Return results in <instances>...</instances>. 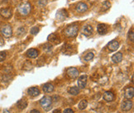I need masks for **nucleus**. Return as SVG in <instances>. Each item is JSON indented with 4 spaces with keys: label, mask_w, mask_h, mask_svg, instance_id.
Listing matches in <instances>:
<instances>
[{
    "label": "nucleus",
    "mask_w": 134,
    "mask_h": 113,
    "mask_svg": "<svg viewBox=\"0 0 134 113\" xmlns=\"http://www.w3.org/2000/svg\"><path fill=\"white\" fill-rule=\"evenodd\" d=\"M51 102H52V98L49 96H45L41 99L40 104L45 111H49L51 109Z\"/></svg>",
    "instance_id": "obj_1"
},
{
    "label": "nucleus",
    "mask_w": 134,
    "mask_h": 113,
    "mask_svg": "<svg viewBox=\"0 0 134 113\" xmlns=\"http://www.w3.org/2000/svg\"><path fill=\"white\" fill-rule=\"evenodd\" d=\"M18 12L23 16H27L31 12V4L27 2H23L19 5Z\"/></svg>",
    "instance_id": "obj_2"
},
{
    "label": "nucleus",
    "mask_w": 134,
    "mask_h": 113,
    "mask_svg": "<svg viewBox=\"0 0 134 113\" xmlns=\"http://www.w3.org/2000/svg\"><path fill=\"white\" fill-rule=\"evenodd\" d=\"M78 30H79V28H78V26L77 25H75V24L70 25L65 30V34L66 37H75L77 35Z\"/></svg>",
    "instance_id": "obj_3"
},
{
    "label": "nucleus",
    "mask_w": 134,
    "mask_h": 113,
    "mask_svg": "<svg viewBox=\"0 0 134 113\" xmlns=\"http://www.w3.org/2000/svg\"><path fill=\"white\" fill-rule=\"evenodd\" d=\"M1 33L3 34V35L6 38H9L12 37L13 35V30L11 26L9 25H4L3 27L1 28Z\"/></svg>",
    "instance_id": "obj_4"
},
{
    "label": "nucleus",
    "mask_w": 134,
    "mask_h": 113,
    "mask_svg": "<svg viewBox=\"0 0 134 113\" xmlns=\"http://www.w3.org/2000/svg\"><path fill=\"white\" fill-rule=\"evenodd\" d=\"M66 74L70 79H76L79 76V71L75 68H70L67 69Z\"/></svg>",
    "instance_id": "obj_5"
},
{
    "label": "nucleus",
    "mask_w": 134,
    "mask_h": 113,
    "mask_svg": "<svg viewBox=\"0 0 134 113\" xmlns=\"http://www.w3.org/2000/svg\"><path fill=\"white\" fill-rule=\"evenodd\" d=\"M66 17H68V13L65 9H60L56 13V18L60 21H63Z\"/></svg>",
    "instance_id": "obj_6"
},
{
    "label": "nucleus",
    "mask_w": 134,
    "mask_h": 113,
    "mask_svg": "<svg viewBox=\"0 0 134 113\" xmlns=\"http://www.w3.org/2000/svg\"><path fill=\"white\" fill-rule=\"evenodd\" d=\"M87 84V75L84 74L80 76L78 79V88H85Z\"/></svg>",
    "instance_id": "obj_7"
},
{
    "label": "nucleus",
    "mask_w": 134,
    "mask_h": 113,
    "mask_svg": "<svg viewBox=\"0 0 134 113\" xmlns=\"http://www.w3.org/2000/svg\"><path fill=\"white\" fill-rule=\"evenodd\" d=\"M0 13H1V16L4 18H10L12 16V10L10 8H2L1 9V12H0Z\"/></svg>",
    "instance_id": "obj_8"
},
{
    "label": "nucleus",
    "mask_w": 134,
    "mask_h": 113,
    "mask_svg": "<svg viewBox=\"0 0 134 113\" xmlns=\"http://www.w3.org/2000/svg\"><path fill=\"white\" fill-rule=\"evenodd\" d=\"M119 47V43L117 40H112L111 42L108 44V48L111 51H115Z\"/></svg>",
    "instance_id": "obj_9"
},
{
    "label": "nucleus",
    "mask_w": 134,
    "mask_h": 113,
    "mask_svg": "<svg viewBox=\"0 0 134 113\" xmlns=\"http://www.w3.org/2000/svg\"><path fill=\"white\" fill-rule=\"evenodd\" d=\"M132 102L129 100H127L125 102H122V109L124 111H128L132 109Z\"/></svg>",
    "instance_id": "obj_10"
},
{
    "label": "nucleus",
    "mask_w": 134,
    "mask_h": 113,
    "mask_svg": "<svg viewBox=\"0 0 134 113\" xmlns=\"http://www.w3.org/2000/svg\"><path fill=\"white\" fill-rule=\"evenodd\" d=\"M97 31H98V32H99V34H100V35H104L108 32V27H107V26L105 24L101 23V24L98 25Z\"/></svg>",
    "instance_id": "obj_11"
},
{
    "label": "nucleus",
    "mask_w": 134,
    "mask_h": 113,
    "mask_svg": "<svg viewBox=\"0 0 134 113\" xmlns=\"http://www.w3.org/2000/svg\"><path fill=\"white\" fill-rule=\"evenodd\" d=\"M88 9V6L85 3H79L76 6V11L79 13H85Z\"/></svg>",
    "instance_id": "obj_12"
},
{
    "label": "nucleus",
    "mask_w": 134,
    "mask_h": 113,
    "mask_svg": "<svg viewBox=\"0 0 134 113\" xmlns=\"http://www.w3.org/2000/svg\"><path fill=\"white\" fill-rule=\"evenodd\" d=\"M124 96L127 99H132L134 96V89L133 88H127L125 89Z\"/></svg>",
    "instance_id": "obj_13"
},
{
    "label": "nucleus",
    "mask_w": 134,
    "mask_h": 113,
    "mask_svg": "<svg viewBox=\"0 0 134 113\" xmlns=\"http://www.w3.org/2000/svg\"><path fill=\"white\" fill-rule=\"evenodd\" d=\"M104 99L106 102H112L114 99V94L110 91H107L104 93Z\"/></svg>",
    "instance_id": "obj_14"
},
{
    "label": "nucleus",
    "mask_w": 134,
    "mask_h": 113,
    "mask_svg": "<svg viewBox=\"0 0 134 113\" xmlns=\"http://www.w3.org/2000/svg\"><path fill=\"white\" fill-rule=\"evenodd\" d=\"M27 93L32 96V97H37L40 94V91L37 88H35V87H32V88H30L27 90Z\"/></svg>",
    "instance_id": "obj_15"
},
{
    "label": "nucleus",
    "mask_w": 134,
    "mask_h": 113,
    "mask_svg": "<svg viewBox=\"0 0 134 113\" xmlns=\"http://www.w3.org/2000/svg\"><path fill=\"white\" fill-rule=\"evenodd\" d=\"M27 55L29 58H32V59L37 58V55H38V51L35 49H29L27 51Z\"/></svg>",
    "instance_id": "obj_16"
},
{
    "label": "nucleus",
    "mask_w": 134,
    "mask_h": 113,
    "mask_svg": "<svg viewBox=\"0 0 134 113\" xmlns=\"http://www.w3.org/2000/svg\"><path fill=\"white\" fill-rule=\"evenodd\" d=\"M93 32H94V29H93V27L90 25L85 26V27L83 28V34L85 35H86V37H89V35H92Z\"/></svg>",
    "instance_id": "obj_17"
},
{
    "label": "nucleus",
    "mask_w": 134,
    "mask_h": 113,
    "mask_svg": "<svg viewBox=\"0 0 134 113\" xmlns=\"http://www.w3.org/2000/svg\"><path fill=\"white\" fill-rule=\"evenodd\" d=\"M17 106L18 108L20 110H23L27 106V102L25 99H20L18 102H17Z\"/></svg>",
    "instance_id": "obj_18"
},
{
    "label": "nucleus",
    "mask_w": 134,
    "mask_h": 113,
    "mask_svg": "<svg viewBox=\"0 0 134 113\" xmlns=\"http://www.w3.org/2000/svg\"><path fill=\"white\" fill-rule=\"evenodd\" d=\"M122 60V53H120V52H118V53H117V54H115V55H113L112 56V60H113V63L118 64V63L121 62Z\"/></svg>",
    "instance_id": "obj_19"
},
{
    "label": "nucleus",
    "mask_w": 134,
    "mask_h": 113,
    "mask_svg": "<svg viewBox=\"0 0 134 113\" xmlns=\"http://www.w3.org/2000/svg\"><path fill=\"white\" fill-rule=\"evenodd\" d=\"M43 91L45 92H51L54 91V86L51 84H46L43 86Z\"/></svg>",
    "instance_id": "obj_20"
},
{
    "label": "nucleus",
    "mask_w": 134,
    "mask_h": 113,
    "mask_svg": "<svg viewBox=\"0 0 134 113\" xmlns=\"http://www.w3.org/2000/svg\"><path fill=\"white\" fill-rule=\"evenodd\" d=\"M69 93L71 95H78L80 93V88L78 87H71L69 89Z\"/></svg>",
    "instance_id": "obj_21"
},
{
    "label": "nucleus",
    "mask_w": 134,
    "mask_h": 113,
    "mask_svg": "<svg viewBox=\"0 0 134 113\" xmlns=\"http://www.w3.org/2000/svg\"><path fill=\"white\" fill-rule=\"evenodd\" d=\"M111 8V3L109 1H105L104 3H103V7H102V11H107Z\"/></svg>",
    "instance_id": "obj_22"
},
{
    "label": "nucleus",
    "mask_w": 134,
    "mask_h": 113,
    "mask_svg": "<svg viewBox=\"0 0 134 113\" xmlns=\"http://www.w3.org/2000/svg\"><path fill=\"white\" fill-rule=\"evenodd\" d=\"M87 105H88V103H87V101L86 100H81L80 102L79 103V109L80 110H84L87 107Z\"/></svg>",
    "instance_id": "obj_23"
},
{
    "label": "nucleus",
    "mask_w": 134,
    "mask_h": 113,
    "mask_svg": "<svg viewBox=\"0 0 134 113\" xmlns=\"http://www.w3.org/2000/svg\"><path fill=\"white\" fill-rule=\"evenodd\" d=\"M48 40H50V41H54L55 43H58L56 40H58L59 41V40L57 39V37H56L55 34H51L48 37Z\"/></svg>",
    "instance_id": "obj_24"
},
{
    "label": "nucleus",
    "mask_w": 134,
    "mask_h": 113,
    "mask_svg": "<svg viewBox=\"0 0 134 113\" xmlns=\"http://www.w3.org/2000/svg\"><path fill=\"white\" fill-rule=\"evenodd\" d=\"M93 59H94V54H93L92 52L88 53L85 56V60H86V61H90Z\"/></svg>",
    "instance_id": "obj_25"
},
{
    "label": "nucleus",
    "mask_w": 134,
    "mask_h": 113,
    "mask_svg": "<svg viewBox=\"0 0 134 113\" xmlns=\"http://www.w3.org/2000/svg\"><path fill=\"white\" fill-rule=\"evenodd\" d=\"M37 4L39 5V7L43 8L47 4V0H37Z\"/></svg>",
    "instance_id": "obj_26"
},
{
    "label": "nucleus",
    "mask_w": 134,
    "mask_h": 113,
    "mask_svg": "<svg viewBox=\"0 0 134 113\" xmlns=\"http://www.w3.org/2000/svg\"><path fill=\"white\" fill-rule=\"evenodd\" d=\"M6 56H7L6 52H5V51H1V52H0V62H2V61H3L6 59Z\"/></svg>",
    "instance_id": "obj_27"
},
{
    "label": "nucleus",
    "mask_w": 134,
    "mask_h": 113,
    "mask_svg": "<svg viewBox=\"0 0 134 113\" xmlns=\"http://www.w3.org/2000/svg\"><path fill=\"white\" fill-rule=\"evenodd\" d=\"M38 32H39V27H33L31 29V34H32V35H37Z\"/></svg>",
    "instance_id": "obj_28"
},
{
    "label": "nucleus",
    "mask_w": 134,
    "mask_h": 113,
    "mask_svg": "<svg viewBox=\"0 0 134 113\" xmlns=\"http://www.w3.org/2000/svg\"><path fill=\"white\" fill-rule=\"evenodd\" d=\"M128 37H129L130 40L132 42L134 41V32H133V30H132L131 32H129V35H128Z\"/></svg>",
    "instance_id": "obj_29"
},
{
    "label": "nucleus",
    "mask_w": 134,
    "mask_h": 113,
    "mask_svg": "<svg viewBox=\"0 0 134 113\" xmlns=\"http://www.w3.org/2000/svg\"><path fill=\"white\" fill-rule=\"evenodd\" d=\"M51 47H52V46H51V45H49V44H46V45L43 46V49H44L46 51H48V50H51Z\"/></svg>",
    "instance_id": "obj_30"
},
{
    "label": "nucleus",
    "mask_w": 134,
    "mask_h": 113,
    "mask_svg": "<svg viewBox=\"0 0 134 113\" xmlns=\"http://www.w3.org/2000/svg\"><path fill=\"white\" fill-rule=\"evenodd\" d=\"M25 32H26V31H25V29L23 27H20L18 29V34L19 35H23L25 33Z\"/></svg>",
    "instance_id": "obj_31"
},
{
    "label": "nucleus",
    "mask_w": 134,
    "mask_h": 113,
    "mask_svg": "<svg viewBox=\"0 0 134 113\" xmlns=\"http://www.w3.org/2000/svg\"><path fill=\"white\" fill-rule=\"evenodd\" d=\"M64 113H74V111H73V110H71V109H70V108H68V109H65V110L64 111Z\"/></svg>",
    "instance_id": "obj_32"
},
{
    "label": "nucleus",
    "mask_w": 134,
    "mask_h": 113,
    "mask_svg": "<svg viewBox=\"0 0 134 113\" xmlns=\"http://www.w3.org/2000/svg\"><path fill=\"white\" fill-rule=\"evenodd\" d=\"M4 45V40H3V39L2 38V37L0 35V46H2V45Z\"/></svg>",
    "instance_id": "obj_33"
},
{
    "label": "nucleus",
    "mask_w": 134,
    "mask_h": 113,
    "mask_svg": "<svg viewBox=\"0 0 134 113\" xmlns=\"http://www.w3.org/2000/svg\"><path fill=\"white\" fill-rule=\"evenodd\" d=\"M30 113H40V111H39L38 110L34 109V110H32V111H31V112H30Z\"/></svg>",
    "instance_id": "obj_34"
},
{
    "label": "nucleus",
    "mask_w": 134,
    "mask_h": 113,
    "mask_svg": "<svg viewBox=\"0 0 134 113\" xmlns=\"http://www.w3.org/2000/svg\"><path fill=\"white\" fill-rule=\"evenodd\" d=\"M53 113H61V111H60V110H59V109H56V110H55V111H53Z\"/></svg>",
    "instance_id": "obj_35"
},
{
    "label": "nucleus",
    "mask_w": 134,
    "mask_h": 113,
    "mask_svg": "<svg viewBox=\"0 0 134 113\" xmlns=\"http://www.w3.org/2000/svg\"><path fill=\"white\" fill-rule=\"evenodd\" d=\"M3 113H10V111L8 110H7V109H4L3 110Z\"/></svg>",
    "instance_id": "obj_36"
},
{
    "label": "nucleus",
    "mask_w": 134,
    "mask_h": 113,
    "mask_svg": "<svg viewBox=\"0 0 134 113\" xmlns=\"http://www.w3.org/2000/svg\"><path fill=\"white\" fill-rule=\"evenodd\" d=\"M132 83H133V75L132 76Z\"/></svg>",
    "instance_id": "obj_37"
}]
</instances>
